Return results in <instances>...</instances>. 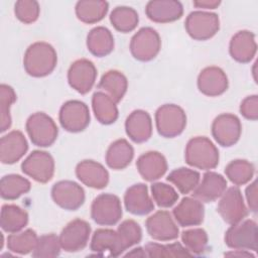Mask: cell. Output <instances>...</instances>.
<instances>
[{"mask_svg": "<svg viewBox=\"0 0 258 258\" xmlns=\"http://www.w3.org/2000/svg\"><path fill=\"white\" fill-rule=\"evenodd\" d=\"M56 62V51L47 42H34L28 46L24 53V70L34 78H42L52 73Z\"/></svg>", "mask_w": 258, "mask_h": 258, "instance_id": "obj_1", "label": "cell"}, {"mask_svg": "<svg viewBox=\"0 0 258 258\" xmlns=\"http://www.w3.org/2000/svg\"><path fill=\"white\" fill-rule=\"evenodd\" d=\"M184 157L188 165L210 170L219 163V150L208 137L197 136L187 142Z\"/></svg>", "mask_w": 258, "mask_h": 258, "instance_id": "obj_2", "label": "cell"}, {"mask_svg": "<svg viewBox=\"0 0 258 258\" xmlns=\"http://www.w3.org/2000/svg\"><path fill=\"white\" fill-rule=\"evenodd\" d=\"M156 129L162 137L173 138L182 133L186 125V115L182 108L174 104H165L155 113Z\"/></svg>", "mask_w": 258, "mask_h": 258, "instance_id": "obj_3", "label": "cell"}, {"mask_svg": "<svg viewBox=\"0 0 258 258\" xmlns=\"http://www.w3.org/2000/svg\"><path fill=\"white\" fill-rule=\"evenodd\" d=\"M31 142L39 147H48L56 140L58 129L51 117L43 112L29 116L25 124Z\"/></svg>", "mask_w": 258, "mask_h": 258, "instance_id": "obj_4", "label": "cell"}, {"mask_svg": "<svg viewBox=\"0 0 258 258\" xmlns=\"http://www.w3.org/2000/svg\"><path fill=\"white\" fill-rule=\"evenodd\" d=\"M225 243L234 250L257 251L258 230L253 220H243L231 225L225 234Z\"/></svg>", "mask_w": 258, "mask_h": 258, "instance_id": "obj_5", "label": "cell"}, {"mask_svg": "<svg viewBox=\"0 0 258 258\" xmlns=\"http://www.w3.org/2000/svg\"><path fill=\"white\" fill-rule=\"evenodd\" d=\"M122 217L120 199L113 194H101L92 203L91 218L101 226H113Z\"/></svg>", "mask_w": 258, "mask_h": 258, "instance_id": "obj_6", "label": "cell"}, {"mask_svg": "<svg viewBox=\"0 0 258 258\" xmlns=\"http://www.w3.org/2000/svg\"><path fill=\"white\" fill-rule=\"evenodd\" d=\"M188 35L196 40H207L212 38L220 28L219 16L207 11L190 12L184 22Z\"/></svg>", "mask_w": 258, "mask_h": 258, "instance_id": "obj_7", "label": "cell"}, {"mask_svg": "<svg viewBox=\"0 0 258 258\" xmlns=\"http://www.w3.org/2000/svg\"><path fill=\"white\" fill-rule=\"evenodd\" d=\"M161 40L159 34L151 27L140 28L131 38L130 51L140 61L153 59L159 52Z\"/></svg>", "mask_w": 258, "mask_h": 258, "instance_id": "obj_8", "label": "cell"}, {"mask_svg": "<svg viewBox=\"0 0 258 258\" xmlns=\"http://www.w3.org/2000/svg\"><path fill=\"white\" fill-rule=\"evenodd\" d=\"M220 198L218 213L227 224H237L246 218L248 214L247 207L241 190L237 186L229 187Z\"/></svg>", "mask_w": 258, "mask_h": 258, "instance_id": "obj_9", "label": "cell"}, {"mask_svg": "<svg viewBox=\"0 0 258 258\" xmlns=\"http://www.w3.org/2000/svg\"><path fill=\"white\" fill-rule=\"evenodd\" d=\"M22 172L37 182L49 181L54 173V160L52 156L41 150L32 151L21 164Z\"/></svg>", "mask_w": 258, "mask_h": 258, "instance_id": "obj_10", "label": "cell"}, {"mask_svg": "<svg viewBox=\"0 0 258 258\" xmlns=\"http://www.w3.org/2000/svg\"><path fill=\"white\" fill-rule=\"evenodd\" d=\"M58 118L64 130L77 133L85 130L90 124V111L84 102L71 100L61 106Z\"/></svg>", "mask_w": 258, "mask_h": 258, "instance_id": "obj_11", "label": "cell"}, {"mask_svg": "<svg viewBox=\"0 0 258 258\" xmlns=\"http://www.w3.org/2000/svg\"><path fill=\"white\" fill-rule=\"evenodd\" d=\"M242 125L240 119L230 113H224L216 117L212 124V134L218 144L230 147L236 144L241 136Z\"/></svg>", "mask_w": 258, "mask_h": 258, "instance_id": "obj_12", "label": "cell"}, {"mask_svg": "<svg viewBox=\"0 0 258 258\" xmlns=\"http://www.w3.org/2000/svg\"><path fill=\"white\" fill-rule=\"evenodd\" d=\"M53 202L63 210L76 211L85 202L84 188L72 180H60L53 184L51 188Z\"/></svg>", "mask_w": 258, "mask_h": 258, "instance_id": "obj_13", "label": "cell"}, {"mask_svg": "<svg viewBox=\"0 0 258 258\" xmlns=\"http://www.w3.org/2000/svg\"><path fill=\"white\" fill-rule=\"evenodd\" d=\"M91 227L84 220L76 219L70 222L59 235L61 249L67 252H78L84 249L90 239Z\"/></svg>", "mask_w": 258, "mask_h": 258, "instance_id": "obj_14", "label": "cell"}, {"mask_svg": "<svg viewBox=\"0 0 258 258\" xmlns=\"http://www.w3.org/2000/svg\"><path fill=\"white\" fill-rule=\"evenodd\" d=\"M97 69L95 64L86 58H81L72 63L68 72L70 86L80 94L89 93L95 85Z\"/></svg>", "mask_w": 258, "mask_h": 258, "instance_id": "obj_15", "label": "cell"}, {"mask_svg": "<svg viewBox=\"0 0 258 258\" xmlns=\"http://www.w3.org/2000/svg\"><path fill=\"white\" fill-rule=\"evenodd\" d=\"M147 233L157 241H171L178 237V227L167 211H157L145 222Z\"/></svg>", "mask_w": 258, "mask_h": 258, "instance_id": "obj_16", "label": "cell"}, {"mask_svg": "<svg viewBox=\"0 0 258 258\" xmlns=\"http://www.w3.org/2000/svg\"><path fill=\"white\" fill-rule=\"evenodd\" d=\"M28 149V143L21 131L13 130L1 137L0 159L3 164H13L20 160Z\"/></svg>", "mask_w": 258, "mask_h": 258, "instance_id": "obj_17", "label": "cell"}, {"mask_svg": "<svg viewBox=\"0 0 258 258\" xmlns=\"http://www.w3.org/2000/svg\"><path fill=\"white\" fill-rule=\"evenodd\" d=\"M145 13L153 22L168 23L182 16L183 7L176 0H152L146 4Z\"/></svg>", "mask_w": 258, "mask_h": 258, "instance_id": "obj_18", "label": "cell"}, {"mask_svg": "<svg viewBox=\"0 0 258 258\" xmlns=\"http://www.w3.org/2000/svg\"><path fill=\"white\" fill-rule=\"evenodd\" d=\"M173 218L181 227L199 226L204 221L205 208L196 198H183L172 210Z\"/></svg>", "mask_w": 258, "mask_h": 258, "instance_id": "obj_19", "label": "cell"}, {"mask_svg": "<svg viewBox=\"0 0 258 258\" xmlns=\"http://www.w3.org/2000/svg\"><path fill=\"white\" fill-rule=\"evenodd\" d=\"M198 88L206 96L217 97L227 91L228 78L222 69L208 67L198 77Z\"/></svg>", "mask_w": 258, "mask_h": 258, "instance_id": "obj_20", "label": "cell"}, {"mask_svg": "<svg viewBox=\"0 0 258 258\" xmlns=\"http://www.w3.org/2000/svg\"><path fill=\"white\" fill-rule=\"evenodd\" d=\"M124 205L132 215L145 216L154 210L153 200L149 197L147 185L136 183L131 185L125 192Z\"/></svg>", "mask_w": 258, "mask_h": 258, "instance_id": "obj_21", "label": "cell"}, {"mask_svg": "<svg viewBox=\"0 0 258 258\" xmlns=\"http://www.w3.org/2000/svg\"><path fill=\"white\" fill-rule=\"evenodd\" d=\"M227 188L226 178L215 171H207L201 182L192 190V196L204 203L218 200Z\"/></svg>", "mask_w": 258, "mask_h": 258, "instance_id": "obj_22", "label": "cell"}, {"mask_svg": "<svg viewBox=\"0 0 258 258\" xmlns=\"http://www.w3.org/2000/svg\"><path fill=\"white\" fill-rule=\"evenodd\" d=\"M76 175L85 185L97 189L104 188L109 182L107 169L94 160H83L76 167Z\"/></svg>", "mask_w": 258, "mask_h": 258, "instance_id": "obj_23", "label": "cell"}, {"mask_svg": "<svg viewBox=\"0 0 258 258\" xmlns=\"http://www.w3.org/2000/svg\"><path fill=\"white\" fill-rule=\"evenodd\" d=\"M90 248L100 256L109 252L110 256L116 257L125 251L118 232L111 229L96 230L93 234Z\"/></svg>", "mask_w": 258, "mask_h": 258, "instance_id": "obj_24", "label": "cell"}, {"mask_svg": "<svg viewBox=\"0 0 258 258\" xmlns=\"http://www.w3.org/2000/svg\"><path fill=\"white\" fill-rule=\"evenodd\" d=\"M125 130L131 140L136 143L147 141L152 134L150 115L143 110L133 111L126 119Z\"/></svg>", "mask_w": 258, "mask_h": 258, "instance_id": "obj_25", "label": "cell"}, {"mask_svg": "<svg viewBox=\"0 0 258 258\" xmlns=\"http://www.w3.org/2000/svg\"><path fill=\"white\" fill-rule=\"evenodd\" d=\"M257 43L255 35L251 31H238L230 41L229 51L231 56L242 63L249 62L256 54Z\"/></svg>", "mask_w": 258, "mask_h": 258, "instance_id": "obj_26", "label": "cell"}, {"mask_svg": "<svg viewBox=\"0 0 258 258\" xmlns=\"http://www.w3.org/2000/svg\"><path fill=\"white\" fill-rule=\"evenodd\" d=\"M140 175L147 181H154L160 178L167 170L165 157L157 151H148L140 155L136 161Z\"/></svg>", "mask_w": 258, "mask_h": 258, "instance_id": "obj_27", "label": "cell"}, {"mask_svg": "<svg viewBox=\"0 0 258 258\" xmlns=\"http://www.w3.org/2000/svg\"><path fill=\"white\" fill-rule=\"evenodd\" d=\"M87 47L95 56L108 55L114 48V37L111 31L104 26L93 28L87 36Z\"/></svg>", "mask_w": 258, "mask_h": 258, "instance_id": "obj_28", "label": "cell"}, {"mask_svg": "<svg viewBox=\"0 0 258 258\" xmlns=\"http://www.w3.org/2000/svg\"><path fill=\"white\" fill-rule=\"evenodd\" d=\"M133 156L134 149L131 144L126 139H118L109 146L106 153V163L112 169H124L130 164Z\"/></svg>", "mask_w": 258, "mask_h": 258, "instance_id": "obj_29", "label": "cell"}, {"mask_svg": "<svg viewBox=\"0 0 258 258\" xmlns=\"http://www.w3.org/2000/svg\"><path fill=\"white\" fill-rule=\"evenodd\" d=\"M128 82L126 77L119 71L111 70L105 73L98 85L101 92L111 97L116 103L120 102L126 94Z\"/></svg>", "mask_w": 258, "mask_h": 258, "instance_id": "obj_30", "label": "cell"}, {"mask_svg": "<svg viewBox=\"0 0 258 258\" xmlns=\"http://www.w3.org/2000/svg\"><path fill=\"white\" fill-rule=\"evenodd\" d=\"M116 102L104 92H96L92 98V107L97 120L104 125L114 123L118 118Z\"/></svg>", "mask_w": 258, "mask_h": 258, "instance_id": "obj_31", "label": "cell"}, {"mask_svg": "<svg viewBox=\"0 0 258 258\" xmlns=\"http://www.w3.org/2000/svg\"><path fill=\"white\" fill-rule=\"evenodd\" d=\"M28 223V214L16 205H4L1 209L0 225L7 233L20 232Z\"/></svg>", "mask_w": 258, "mask_h": 258, "instance_id": "obj_32", "label": "cell"}, {"mask_svg": "<svg viewBox=\"0 0 258 258\" xmlns=\"http://www.w3.org/2000/svg\"><path fill=\"white\" fill-rule=\"evenodd\" d=\"M109 4L102 0H82L76 4V15L84 23L93 24L101 21L107 14Z\"/></svg>", "mask_w": 258, "mask_h": 258, "instance_id": "obj_33", "label": "cell"}, {"mask_svg": "<svg viewBox=\"0 0 258 258\" xmlns=\"http://www.w3.org/2000/svg\"><path fill=\"white\" fill-rule=\"evenodd\" d=\"M31 188L30 181L19 174H7L0 180V194L4 200H16Z\"/></svg>", "mask_w": 258, "mask_h": 258, "instance_id": "obj_34", "label": "cell"}, {"mask_svg": "<svg viewBox=\"0 0 258 258\" xmlns=\"http://www.w3.org/2000/svg\"><path fill=\"white\" fill-rule=\"evenodd\" d=\"M166 179L174 184L180 194L187 195L192 192V190L197 187L200 182L201 175L200 172L195 169L179 167L172 170Z\"/></svg>", "mask_w": 258, "mask_h": 258, "instance_id": "obj_35", "label": "cell"}, {"mask_svg": "<svg viewBox=\"0 0 258 258\" xmlns=\"http://www.w3.org/2000/svg\"><path fill=\"white\" fill-rule=\"evenodd\" d=\"M37 239L38 237L32 229H26L23 232L11 233L7 237V248L13 253L25 255L34 250Z\"/></svg>", "mask_w": 258, "mask_h": 258, "instance_id": "obj_36", "label": "cell"}, {"mask_svg": "<svg viewBox=\"0 0 258 258\" xmlns=\"http://www.w3.org/2000/svg\"><path fill=\"white\" fill-rule=\"evenodd\" d=\"M110 21L116 30L127 33L136 28L139 17L133 8L128 6H118L111 12Z\"/></svg>", "mask_w": 258, "mask_h": 258, "instance_id": "obj_37", "label": "cell"}, {"mask_svg": "<svg viewBox=\"0 0 258 258\" xmlns=\"http://www.w3.org/2000/svg\"><path fill=\"white\" fill-rule=\"evenodd\" d=\"M254 172V165L244 159L233 160L225 168L227 177L235 185H243L249 182L253 178Z\"/></svg>", "mask_w": 258, "mask_h": 258, "instance_id": "obj_38", "label": "cell"}, {"mask_svg": "<svg viewBox=\"0 0 258 258\" xmlns=\"http://www.w3.org/2000/svg\"><path fill=\"white\" fill-rule=\"evenodd\" d=\"M147 257H190L192 254L180 243H148L143 247Z\"/></svg>", "mask_w": 258, "mask_h": 258, "instance_id": "obj_39", "label": "cell"}, {"mask_svg": "<svg viewBox=\"0 0 258 258\" xmlns=\"http://www.w3.org/2000/svg\"><path fill=\"white\" fill-rule=\"evenodd\" d=\"M16 101V94L12 87L1 84L0 86V131L4 132L11 126L10 107Z\"/></svg>", "mask_w": 258, "mask_h": 258, "instance_id": "obj_40", "label": "cell"}, {"mask_svg": "<svg viewBox=\"0 0 258 258\" xmlns=\"http://www.w3.org/2000/svg\"><path fill=\"white\" fill-rule=\"evenodd\" d=\"M181 241L184 247L194 255L202 254L208 247V235L202 228H194L181 233Z\"/></svg>", "mask_w": 258, "mask_h": 258, "instance_id": "obj_41", "label": "cell"}, {"mask_svg": "<svg viewBox=\"0 0 258 258\" xmlns=\"http://www.w3.org/2000/svg\"><path fill=\"white\" fill-rule=\"evenodd\" d=\"M61 246L59 238L54 234H45L38 237L34 250L33 257H55L59 255Z\"/></svg>", "mask_w": 258, "mask_h": 258, "instance_id": "obj_42", "label": "cell"}, {"mask_svg": "<svg viewBox=\"0 0 258 258\" xmlns=\"http://www.w3.org/2000/svg\"><path fill=\"white\" fill-rule=\"evenodd\" d=\"M151 195L153 201L160 208H170L178 200V194L174 187L163 182L152 183Z\"/></svg>", "mask_w": 258, "mask_h": 258, "instance_id": "obj_43", "label": "cell"}, {"mask_svg": "<svg viewBox=\"0 0 258 258\" xmlns=\"http://www.w3.org/2000/svg\"><path fill=\"white\" fill-rule=\"evenodd\" d=\"M123 247L126 249L138 244L142 239V230L134 220L123 221L117 229Z\"/></svg>", "mask_w": 258, "mask_h": 258, "instance_id": "obj_44", "label": "cell"}, {"mask_svg": "<svg viewBox=\"0 0 258 258\" xmlns=\"http://www.w3.org/2000/svg\"><path fill=\"white\" fill-rule=\"evenodd\" d=\"M39 4L34 0H19L14 6L15 16L25 24L36 21L39 16Z\"/></svg>", "mask_w": 258, "mask_h": 258, "instance_id": "obj_45", "label": "cell"}, {"mask_svg": "<svg viewBox=\"0 0 258 258\" xmlns=\"http://www.w3.org/2000/svg\"><path fill=\"white\" fill-rule=\"evenodd\" d=\"M240 112L246 119L256 121L258 118V96L253 95L245 98L240 105Z\"/></svg>", "mask_w": 258, "mask_h": 258, "instance_id": "obj_46", "label": "cell"}, {"mask_svg": "<svg viewBox=\"0 0 258 258\" xmlns=\"http://www.w3.org/2000/svg\"><path fill=\"white\" fill-rule=\"evenodd\" d=\"M246 200L251 212H257V181L254 180L246 187Z\"/></svg>", "mask_w": 258, "mask_h": 258, "instance_id": "obj_47", "label": "cell"}, {"mask_svg": "<svg viewBox=\"0 0 258 258\" xmlns=\"http://www.w3.org/2000/svg\"><path fill=\"white\" fill-rule=\"evenodd\" d=\"M192 4L197 8L215 9L221 4V1L220 0H199V1H194Z\"/></svg>", "mask_w": 258, "mask_h": 258, "instance_id": "obj_48", "label": "cell"}, {"mask_svg": "<svg viewBox=\"0 0 258 258\" xmlns=\"http://www.w3.org/2000/svg\"><path fill=\"white\" fill-rule=\"evenodd\" d=\"M226 256H235V257H251L254 258L255 256L250 253V251L246 250H234V252H229L225 254Z\"/></svg>", "mask_w": 258, "mask_h": 258, "instance_id": "obj_49", "label": "cell"}, {"mask_svg": "<svg viewBox=\"0 0 258 258\" xmlns=\"http://www.w3.org/2000/svg\"><path fill=\"white\" fill-rule=\"evenodd\" d=\"M126 256H133V257H145L146 254H145V251L143 248L141 247H138V248H135L133 249L131 252H128L126 254Z\"/></svg>", "mask_w": 258, "mask_h": 258, "instance_id": "obj_50", "label": "cell"}]
</instances>
